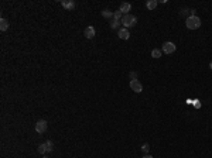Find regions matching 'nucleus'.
Masks as SVG:
<instances>
[{"label": "nucleus", "mask_w": 212, "mask_h": 158, "mask_svg": "<svg viewBox=\"0 0 212 158\" xmlns=\"http://www.w3.org/2000/svg\"><path fill=\"white\" fill-rule=\"evenodd\" d=\"M45 144H47V151H48V152H51V151L54 150V144H52V141H51V140H47Z\"/></svg>", "instance_id": "nucleus-16"}, {"label": "nucleus", "mask_w": 212, "mask_h": 158, "mask_svg": "<svg viewBox=\"0 0 212 158\" xmlns=\"http://www.w3.org/2000/svg\"><path fill=\"white\" fill-rule=\"evenodd\" d=\"M47 127H48V124H47L45 120H38L36 123V131H37L38 134H43V133H45L47 131Z\"/></svg>", "instance_id": "nucleus-4"}, {"label": "nucleus", "mask_w": 212, "mask_h": 158, "mask_svg": "<svg viewBox=\"0 0 212 158\" xmlns=\"http://www.w3.org/2000/svg\"><path fill=\"white\" fill-rule=\"evenodd\" d=\"M185 26L190 30H197L201 27V19L198 16H188L185 20Z\"/></svg>", "instance_id": "nucleus-1"}, {"label": "nucleus", "mask_w": 212, "mask_h": 158, "mask_svg": "<svg viewBox=\"0 0 212 158\" xmlns=\"http://www.w3.org/2000/svg\"><path fill=\"white\" fill-rule=\"evenodd\" d=\"M136 23H137V19H136L133 14H125V16H123V19H122V24L125 26V28L133 27Z\"/></svg>", "instance_id": "nucleus-2"}, {"label": "nucleus", "mask_w": 212, "mask_h": 158, "mask_svg": "<svg viewBox=\"0 0 212 158\" xmlns=\"http://www.w3.org/2000/svg\"><path fill=\"white\" fill-rule=\"evenodd\" d=\"M175 49H177V47H175V44L171 42V41H166V42L163 44V48H161V51L166 52V54H173V52H175Z\"/></svg>", "instance_id": "nucleus-3"}, {"label": "nucleus", "mask_w": 212, "mask_h": 158, "mask_svg": "<svg viewBox=\"0 0 212 158\" xmlns=\"http://www.w3.org/2000/svg\"><path fill=\"white\" fill-rule=\"evenodd\" d=\"M130 89L133 90L134 93H140L143 90V85L139 82L137 79H134V81H130Z\"/></svg>", "instance_id": "nucleus-5"}, {"label": "nucleus", "mask_w": 212, "mask_h": 158, "mask_svg": "<svg viewBox=\"0 0 212 158\" xmlns=\"http://www.w3.org/2000/svg\"><path fill=\"white\" fill-rule=\"evenodd\" d=\"M148 150H150V145H148L147 143H144V144L141 145V151H143V152H148Z\"/></svg>", "instance_id": "nucleus-18"}, {"label": "nucleus", "mask_w": 212, "mask_h": 158, "mask_svg": "<svg viewBox=\"0 0 212 158\" xmlns=\"http://www.w3.org/2000/svg\"><path fill=\"white\" fill-rule=\"evenodd\" d=\"M102 16H103L105 19L112 20V19H113V11H111V10H108V9H105V10H102Z\"/></svg>", "instance_id": "nucleus-12"}, {"label": "nucleus", "mask_w": 212, "mask_h": 158, "mask_svg": "<svg viewBox=\"0 0 212 158\" xmlns=\"http://www.w3.org/2000/svg\"><path fill=\"white\" fill-rule=\"evenodd\" d=\"M9 28V21L6 19H0V31H6Z\"/></svg>", "instance_id": "nucleus-11"}, {"label": "nucleus", "mask_w": 212, "mask_h": 158, "mask_svg": "<svg viewBox=\"0 0 212 158\" xmlns=\"http://www.w3.org/2000/svg\"><path fill=\"white\" fill-rule=\"evenodd\" d=\"M146 6H147L148 10H154L157 7V1L156 0H148L147 3H146Z\"/></svg>", "instance_id": "nucleus-13"}, {"label": "nucleus", "mask_w": 212, "mask_h": 158, "mask_svg": "<svg viewBox=\"0 0 212 158\" xmlns=\"http://www.w3.org/2000/svg\"><path fill=\"white\" fill-rule=\"evenodd\" d=\"M43 158H50V157H47V155H45V157H43Z\"/></svg>", "instance_id": "nucleus-22"}, {"label": "nucleus", "mask_w": 212, "mask_h": 158, "mask_svg": "<svg viewBox=\"0 0 212 158\" xmlns=\"http://www.w3.org/2000/svg\"><path fill=\"white\" fill-rule=\"evenodd\" d=\"M38 152H40V154H45V152H48V151H47V144L45 143H43V144L38 145Z\"/></svg>", "instance_id": "nucleus-14"}, {"label": "nucleus", "mask_w": 212, "mask_h": 158, "mask_svg": "<svg viewBox=\"0 0 212 158\" xmlns=\"http://www.w3.org/2000/svg\"><path fill=\"white\" fill-rule=\"evenodd\" d=\"M111 28H113V30H119L120 24H122V20H116V19H112L111 20Z\"/></svg>", "instance_id": "nucleus-10"}, {"label": "nucleus", "mask_w": 212, "mask_h": 158, "mask_svg": "<svg viewBox=\"0 0 212 158\" xmlns=\"http://www.w3.org/2000/svg\"><path fill=\"white\" fill-rule=\"evenodd\" d=\"M143 158H153V157H151V155H148V154H146V155H144Z\"/></svg>", "instance_id": "nucleus-20"}, {"label": "nucleus", "mask_w": 212, "mask_h": 158, "mask_svg": "<svg viewBox=\"0 0 212 158\" xmlns=\"http://www.w3.org/2000/svg\"><path fill=\"white\" fill-rule=\"evenodd\" d=\"M118 37L120 38V40H129L130 38V33L127 28H119L118 30Z\"/></svg>", "instance_id": "nucleus-6"}, {"label": "nucleus", "mask_w": 212, "mask_h": 158, "mask_svg": "<svg viewBox=\"0 0 212 158\" xmlns=\"http://www.w3.org/2000/svg\"><path fill=\"white\" fill-rule=\"evenodd\" d=\"M122 14H123V13H122L120 10H118V11H113V19L122 20V19H123V17H122Z\"/></svg>", "instance_id": "nucleus-17"}, {"label": "nucleus", "mask_w": 212, "mask_h": 158, "mask_svg": "<svg viewBox=\"0 0 212 158\" xmlns=\"http://www.w3.org/2000/svg\"><path fill=\"white\" fill-rule=\"evenodd\" d=\"M95 34H96V31H95V27H92V26H88L83 31V35L86 38H89V40L95 37Z\"/></svg>", "instance_id": "nucleus-7"}, {"label": "nucleus", "mask_w": 212, "mask_h": 158, "mask_svg": "<svg viewBox=\"0 0 212 158\" xmlns=\"http://www.w3.org/2000/svg\"><path fill=\"white\" fill-rule=\"evenodd\" d=\"M130 9H132V4H130V3H122L120 7H119V10L123 13V14H129Z\"/></svg>", "instance_id": "nucleus-9"}, {"label": "nucleus", "mask_w": 212, "mask_h": 158, "mask_svg": "<svg viewBox=\"0 0 212 158\" xmlns=\"http://www.w3.org/2000/svg\"><path fill=\"white\" fill-rule=\"evenodd\" d=\"M209 68H211V69H212V61H211V62H209Z\"/></svg>", "instance_id": "nucleus-21"}, {"label": "nucleus", "mask_w": 212, "mask_h": 158, "mask_svg": "<svg viewBox=\"0 0 212 158\" xmlns=\"http://www.w3.org/2000/svg\"><path fill=\"white\" fill-rule=\"evenodd\" d=\"M130 78H132V81H134L137 78V72H130Z\"/></svg>", "instance_id": "nucleus-19"}, {"label": "nucleus", "mask_w": 212, "mask_h": 158, "mask_svg": "<svg viewBox=\"0 0 212 158\" xmlns=\"http://www.w3.org/2000/svg\"><path fill=\"white\" fill-rule=\"evenodd\" d=\"M61 6L68 10H74L76 4H75V1H72V0H61Z\"/></svg>", "instance_id": "nucleus-8"}, {"label": "nucleus", "mask_w": 212, "mask_h": 158, "mask_svg": "<svg viewBox=\"0 0 212 158\" xmlns=\"http://www.w3.org/2000/svg\"><path fill=\"white\" fill-rule=\"evenodd\" d=\"M151 56H153V58H160V56H161V49H157V48H154V49H153V51H151Z\"/></svg>", "instance_id": "nucleus-15"}]
</instances>
